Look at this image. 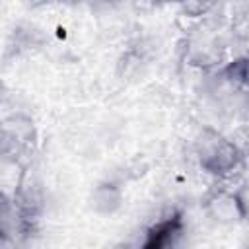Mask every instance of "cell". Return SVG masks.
Returning a JSON list of instances; mask_svg holds the SVG:
<instances>
[{
  "mask_svg": "<svg viewBox=\"0 0 249 249\" xmlns=\"http://www.w3.org/2000/svg\"><path fill=\"white\" fill-rule=\"evenodd\" d=\"M202 165L214 173H224L231 169L237 161V150L228 140L212 134V140H204L200 148Z\"/></svg>",
  "mask_w": 249,
  "mask_h": 249,
  "instance_id": "6da1fadb",
  "label": "cell"
},
{
  "mask_svg": "<svg viewBox=\"0 0 249 249\" xmlns=\"http://www.w3.org/2000/svg\"><path fill=\"white\" fill-rule=\"evenodd\" d=\"M210 210L216 216V220L222 222H231L237 220L241 216V208H239V200L231 195H220L210 202Z\"/></svg>",
  "mask_w": 249,
  "mask_h": 249,
  "instance_id": "7a4b0ae2",
  "label": "cell"
},
{
  "mask_svg": "<svg viewBox=\"0 0 249 249\" xmlns=\"http://www.w3.org/2000/svg\"><path fill=\"white\" fill-rule=\"evenodd\" d=\"M177 228H179V224H177V220H173V222H163L161 226H158L156 230H154V233L150 235V241L146 243V247H161V245H165L167 243V239L171 237V233H175L177 231Z\"/></svg>",
  "mask_w": 249,
  "mask_h": 249,
  "instance_id": "3957f363",
  "label": "cell"
},
{
  "mask_svg": "<svg viewBox=\"0 0 249 249\" xmlns=\"http://www.w3.org/2000/svg\"><path fill=\"white\" fill-rule=\"evenodd\" d=\"M212 4H214V0H185V10L193 16H196V14L206 12Z\"/></svg>",
  "mask_w": 249,
  "mask_h": 249,
  "instance_id": "277c9868",
  "label": "cell"
},
{
  "mask_svg": "<svg viewBox=\"0 0 249 249\" xmlns=\"http://www.w3.org/2000/svg\"><path fill=\"white\" fill-rule=\"evenodd\" d=\"M163 2H171V0H163Z\"/></svg>",
  "mask_w": 249,
  "mask_h": 249,
  "instance_id": "5b68a950",
  "label": "cell"
}]
</instances>
